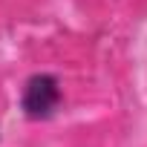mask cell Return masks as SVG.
Returning <instances> with one entry per match:
<instances>
[{
  "instance_id": "6da1fadb",
  "label": "cell",
  "mask_w": 147,
  "mask_h": 147,
  "mask_svg": "<svg viewBox=\"0 0 147 147\" xmlns=\"http://www.w3.org/2000/svg\"><path fill=\"white\" fill-rule=\"evenodd\" d=\"M61 104V84L52 72H38L23 84V95H20V110L26 118L32 121H46L55 115Z\"/></svg>"
}]
</instances>
